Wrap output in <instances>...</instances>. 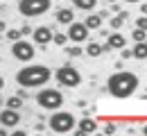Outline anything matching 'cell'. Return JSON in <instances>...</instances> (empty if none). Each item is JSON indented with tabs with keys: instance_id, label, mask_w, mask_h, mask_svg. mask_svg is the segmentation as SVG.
<instances>
[{
	"instance_id": "obj_33",
	"label": "cell",
	"mask_w": 147,
	"mask_h": 136,
	"mask_svg": "<svg viewBox=\"0 0 147 136\" xmlns=\"http://www.w3.org/2000/svg\"><path fill=\"white\" fill-rule=\"evenodd\" d=\"M2 86H5V77L0 75V91H2Z\"/></svg>"
},
{
	"instance_id": "obj_8",
	"label": "cell",
	"mask_w": 147,
	"mask_h": 136,
	"mask_svg": "<svg viewBox=\"0 0 147 136\" xmlns=\"http://www.w3.org/2000/svg\"><path fill=\"white\" fill-rule=\"evenodd\" d=\"M88 27L84 25V23H77V20H73L70 25H68V32H66V37H68V41H73V43H84V41L88 39Z\"/></svg>"
},
{
	"instance_id": "obj_13",
	"label": "cell",
	"mask_w": 147,
	"mask_h": 136,
	"mask_svg": "<svg viewBox=\"0 0 147 136\" xmlns=\"http://www.w3.org/2000/svg\"><path fill=\"white\" fill-rule=\"evenodd\" d=\"M55 18H57L59 25H70V23L75 20V12L70 9V7H61V9H57Z\"/></svg>"
},
{
	"instance_id": "obj_17",
	"label": "cell",
	"mask_w": 147,
	"mask_h": 136,
	"mask_svg": "<svg viewBox=\"0 0 147 136\" xmlns=\"http://www.w3.org/2000/svg\"><path fill=\"white\" fill-rule=\"evenodd\" d=\"M73 5L82 12H93L97 7V0H73Z\"/></svg>"
},
{
	"instance_id": "obj_20",
	"label": "cell",
	"mask_w": 147,
	"mask_h": 136,
	"mask_svg": "<svg viewBox=\"0 0 147 136\" xmlns=\"http://www.w3.org/2000/svg\"><path fill=\"white\" fill-rule=\"evenodd\" d=\"M66 52H68V57H82L84 55V48H79V43H75L70 48H66Z\"/></svg>"
},
{
	"instance_id": "obj_31",
	"label": "cell",
	"mask_w": 147,
	"mask_h": 136,
	"mask_svg": "<svg viewBox=\"0 0 147 136\" xmlns=\"http://www.w3.org/2000/svg\"><path fill=\"white\" fill-rule=\"evenodd\" d=\"M14 136H25V132H23V129H16V127H14Z\"/></svg>"
},
{
	"instance_id": "obj_24",
	"label": "cell",
	"mask_w": 147,
	"mask_h": 136,
	"mask_svg": "<svg viewBox=\"0 0 147 136\" xmlns=\"http://www.w3.org/2000/svg\"><path fill=\"white\" fill-rule=\"evenodd\" d=\"M122 25H125V20L120 18V16H115V18H111V27H113V30H120Z\"/></svg>"
},
{
	"instance_id": "obj_22",
	"label": "cell",
	"mask_w": 147,
	"mask_h": 136,
	"mask_svg": "<svg viewBox=\"0 0 147 136\" xmlns=\"http://www.w3.org/2000/svg\"><path fill=\"white\" fill-rule=\"evenodd\" d=\"M131 37H134V41H136V43H138V41H147V30H140V27H136Z\"/></svg>"
},
{
	"instance_id": "obj_6",
	"label": "cell",
	"mask_w": 147,
	"mask_h": 136,
	"mask_svg": "<svg viewBox=\"0 0 147 136\" xmlns=\"http://www.w3.org/2000/svg\"><path fill=\"white\" fill-rule=\"evenodd\" d=\"M50 0H20L18 2V12L25 18H36L43 16L45 12H50Z\"/></svg>"
},
{
	"instance_id": "obj_1",
	"label": "cell",
	"mask_w": 147,
	"mask_h": 136,
	"mask_svg": "<svg viewBox=\"0 0 147 136\" xmlns=\"http://www.w3.org/2000/svg\"><path fill=\"white\" fill-rule=\"evenodd\" d=\"M138 84H140L138 75H134V73L120 68L118 73H113V75L107 79V91H109V95L118 97V100H125V97H131L138 91Z\"/></svg>"
},
{
	"instance_id": "obj_25",
	"label": "cell",
	"mask_w": 147,
	"mask_h": 136,
	"mask_svg": "<svg viewBox=\"0 0 147 136\" xmlns=\"http://www.w3.org/2000/svg\"><path fill=\"white\" fill-rule=\"evenodd\" d=\"M120 57H122V59H131V48H127V45L120 48Z\"/></svg>"
},
{
	"instance_id": "obj_11",
	"label": "cell",
	"mask_w": 147,
	"mask_h": 136,
	"mask_svg": "<svg viewBox=\"0 0 147 136\" xmlns=\"http://www.w3.org/2000/svg\"><path fill=\"white\" fill-rule=\"evenodd\" d=\"M125 45H127V37H125V34L111 32L109 37H107V43H104V52H109V50H120V48H125Z\"/></svg>"
},
{
	"instance_id": "obj_14",
	"label": "cell",
	"mask_w": 147,
	"mask_h": 136,
	"mask_svg": "<svg viewBox=\"0 0 147 136\" xmlns=\"http://www.w3.org/2000/svg\"><path fill=\"white\" fill-rule=\"evenodd\" d=\"M131 57L138 59V61H145L147 59V41H138V43L131 48Z\"/></svg>"
},
{
	"instance_id": "obj_37",
	"label": "cell",
	"mask_w": 147,
	"mask_h": 136,
	"mask_svg": "<svg viewBox=\"0 0 147 136\" xmlns=\"http://www.w3.org/2000/svg\"><path fill=\"white\" fill-rule=\"evenodd\" d=\"M2 2H9V0H2Z\"/></svg>"
},
{
	"instance_id": "obj_7",
	"label": "cell",
	"mask_w": 147,
	"mask_h": 136,
	"mask_svg": "<svg viewBox=\"0 0 147 136\" xmlns=\"http://www.w3.org/2000/svg\"><path fill=\"white\" fill-rule=\"evenodd\" d=\"M34 41H27V39H18L11 43V57L18 59V61H32L34 59Z\"/></svg>"
},
{
	"instance_id": "obj_15",
	"label": "cell",
	"mask_w": 147,
	"mask_h": 136,
	"mask_svg": "<svg viewBox=\"0 0 147 136\" xmlns=\"http://www.w3.org/2000/svg\"><path fill=\"white\" fill-rule=\"evenodd\" d=\"M102 16H100V14H91V12H88V16H86V20H84V25H86V27H88V30H100V27H102Z\"/></svg>"
},
{
	"instance_id": "obj_10",
	"label": "cell",
	"mask_w": 147,
	"mask_h": 136,
	"mask_svg": "<svg viewBox=\"0 0 147 136\" xmlns=\"http://www.w3.org/2000/svg\"><path fill=\"white\" fill-rule=\"evenodd\" d=\"M52 27H48V25H41V27H34L32 30V39L36 45H48V43H52Z\"/></svg>"
},
{
	"instance_id": "obj_29",
	"label": "cell",
	"mask_w": 147,
	"mask_h": 136,
	"mask_svg": "<svg viewBox=\"0 0 147 136\" xmlns=\"http://www.w3.org/2000/svg\"><path fill=\"white\" fill-rule=\"evenodd\" d=\"M5 30H7V23H5V20H0V34H5Z\"/></svg>"
},
{
	"instance_id": "obj_18",
	"label": "cell",
	"mask_w": 147,
	"mask_h": 136,
	"mask_svg": "<svg viewBox=\"0 0 147 136\" xmlns=\"http://www.w3.org/2000/svg\"><path fill=\"white\" fill-rule=\"evenodd\" d=\"M5 107H9V109H20L23 107V97L18 93H14V95H9L5 100Z\"/></svg>"
},
{
	"instance_id": "obj_4",
	"label": "cell",
	"mask_w": 147,
	"mask_h": 136,
	"mask_svg": "<svg viewBox=\"0 0 147 136\" xmlns=\"http://www.w3.org/2000/svg\"><path fill=\"white\" fill-rule=\"evenodd\" d=\"M34 100L43 111H57L63 107V93L59 89H41Z\"/></svg>"
},
{
	"instance_id": "obj_30",
	"label": "cell",
	"mask_w": 147,
	"mask_h": 136,
	"mask_svg": "<svg viewBox=\"0 0 147 136\" xmlns=\"http://www.w3.org/2000/svg\"><path fill=\"white\" fill-rule=\"evenodd\" d=\"M118 16H120L122 20H127V18H129V14H127V12H118Z\"/></svg>"
},
{
	"instance_id": "obj_19",
	"label": "cell",
	"mask_w": 147,
	"mask_h": 136,
	"mask_svg": "<svg viewBox=\"0 0 147 136\" xmlns=\"http://www.w3.org/2000/svg\"><path fill=\"white\" fill-rule=\"evenodd\" d=\"M52 43L59 45V48H63V45L68 43V37H66V34H61V32H55V34H52Z\"/></svg>"
},
{
	"instance_id": "obj_27",
	"label": "cell",
	"mask_w": 147,
	"mask_h": 136,
	"mask_svg": "<svg viewBox=\"0 0 147 136\" xmlns=\"http://www.w3.org/2000/svg\"><path fill=\"white\" fill-rule=\"evenodd\" d=\"M20 32H23V37H25V34H32V27L25 25V27H20Z\"/></svg>"
},
{
	"instance_id": "obj_34",
	"label": "cell",
	"mask_w": 147,
	"mask_h": 136,
	"mask_svg": "<svg viewBox=\"0 0 147 136\" xmlns=\"http://www.w3.org/2000/svg\"><path fill=\"white\" fill-rule=\"evenodd\" d=\"M125 2H131V5H134V2H143V0H125Z\"/></svg>"
},
{
	"instance_id": "obj_36",
	"label": "cell",
	"mask_w": 147,
	"mask_h": 136,
	"mask_svg": "<svg viewBox=\"0 0 147 136\" xmlns=\"http://www.w3.org/2000/svg\"><path fill=\"white\" fill-rule=\"evenodd\" d=\"M0 107H5V100H2V97H0Z\"/></svg>"
},
{
	"instance_id": "obj_3",
	"label": "cell",
	"mask_w": 147,
	"mask_h": 136,
	"mask_svg": "<svg viewBox=\"0 0 147 136\" xmlns=\"http://www.w3.org/2000/svg\"><path fill=\"white\" fill-rule=\"evenodd\" d=\"M75 125H77V118H75L70 111H61V109L52 111V116L48 120V127H50V132H55V134H68V132L75 129Z\"/></svg>"
},
{
	"instance_id": "obj_23",
	"label": "cell",
	"mask_w": 147,
	"mask_h": 136,
	"mask_svg": "<svg viewBox=\"0 0 147 136\" xmlns=\"http://www.w3.org/2000/svg\"><path fill=\"white\" fill-rule=\"evenodd\" d=\"M136 27H140V30H147V16H143V14H140V16L136 18Z\"/></svg>"
},
{
	"instance_id": "obj_32",
	"label": "cell",
	"mask_w": 147,
	"mask_h": 136,
	"mask_svg": "<svg viewBox=\"0 0 147 136\" xmlns=\"http://www.w3.org/2000/svg\"><path fill=\"white\" fill-rule=\"evenodd\" d=\"M9 134V129H7V127H0V136H7Z\"/></svg>"
},
{
	"instance_id": "obj_9",
	"label": "cell",
	"mask_w": 147,
	"mask_h": 136,
	"mask_svg": "<svg viewBox=\"0 0 147 136\" xmlns=\"http://www.w3.org/2000/svg\"><path fill=\"white\" fill-rule=\"evenodd\" d=\"M18 122H20V109H9V107H5V109L0 111V125H2V127L14 129Z\"/></svg>"
},
{
	"instance_id": "obj_28",
	"label": "cell",
	"mask_w": 147,
	"mask_h": 136,
	"mask_svg": "<svg viewBox=\"0 0 147 136\" xmlns=\"http://www.w3.org/2000/svg\"><path fill=\"white\" fill-rule=\"evenodd\" d=\"M140 14H143V16H147V2H143V5H140Z\"/></svg>"
},
{
	"instance_id": "obj_21",
	"label": "cell",
	"mask_w": 147,
	"mask_h": 136,
	"mask_svg": "<svg viewBox=\"0 0 147 136\" xmlns=\"http://www.w3.org/2000/svg\"><path fill=\"white\" fill-rule=\"evenodd\" d=\"M5 34H7V39L11 41V43L18 41V39H23V32H20V30H5Z\"/></svg>"
},
{
	"instance_id": "obj_12",
	"label": "cell",
	"mask_w": 147,
	"mask_h": 136,
	"mask_svg": "<svg viewBox=\"0 0 147 136\" xmlns=\"http://www.w3.org/2000/svg\"><path fill=\"white\" fill-rule=\"evenodd\" d=\"M75 132H77V134H95V132H97V120H93V118H88V116L77 120Z\"/></svg>"
},
{
	"instance_id": "obj_35",
	"label": "cell",
	"mask_w": 147,
	"mask_h": 136,
	"mask_svg": "<svg viewBox=\"0 0 147 136\" xmlns=\"http://www.w3.org/2000/svg\"><path fill=\"white\" fill-rule=\"evenodd\" d=\"M143 134H147V125H143Z\"/></svg>"
},
{
	"instance_id": "obj_2",
	"label": "cell",
	"mask_w": 147,
	"mask_h": 136,
	"mask_svg": "<svg viewBox=\"0 0 147 136\" xmlns=\"http://www.w3.org/2000/svg\"><path fill=\"white\" fill-rule=\"evenodd\" d=\"M52 77V70L43 64H34V66H23L16 73V84L23 89H41L43 84H48Z\"/></svg>"
},
{
	"instance_id": "obj_16",
	"label": "cell",
	"mask_w": 147,
	"mask_h": 136,
	"mask_svg": "<svg viewBox=\"0 0 147 136\" xmlns=\"http://www.w3.org/2000/svg\"><path fill=\"white\" fill-rule=\"evenodd\" d=\"M102 52H104V45H102V43H97V41H91V43H88V48L84 50V55H88V57H100Z\"/></svg>"
},
{
	"instance_id": "obj_5",
	"label": "cell",
	"mask_w": 147,
	"mask_h": 136,
	"mask_svg": "<svg viewBox=\"0 0 147 136\" xmlns=\"http://www.w3.org/2000/svg\"><path fill=\"white\" fill-rule=\"evenodd\" d=\"M55 79H57V84L63 86V89H77L82 84V73L75 66H70V64H63V66L57 68Z\"/></svg>"
},
{
	"instance_id": "obj_26",
	"label": "cell",
	"mask_w": 147,
	"mask_h": 136,
	"mask_svg": "<svg viewBox=\"0 0 147 136\" xmlns=\"http://www.w3.org/2000/svg\"><path fill=\"white\" fill-rule=\"evenodd\" d=\"M102 132H104V134H113V132H115V125H113V122H107Z\"/></svg>"
}]
</instances>
